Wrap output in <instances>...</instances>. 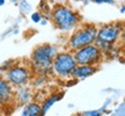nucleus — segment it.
I'll list each match as a JSON object with an SVG mask.
<instances>
[{"mask_svg":"<svg viewBox=\"0 0 125 116\" xmlns=\"http://www.w3.org/2000/svg\"><path fill=\"white\" fill-rule=\"evenodd\" d=\"M57 55V49L54 45L43 44L37 46L31 55V65L38 73L46 74L51 70L53 58Z\"/></svg>","mask_w":125,"mask_h":116,"instance_id":"1","label":"nucleus"},{"mask_svg":"<svg viewBox=\"0 0 125 116\" xmlns=\"http://www.w3.org/2000/svg\"><path fill=\"white\" fill-rule=\"evenodd\" d=\"M51 19L54 26L62 31L74 29L80 21V16L74 11L62 5H57L56 7H53L51 12Z\"/></svg>","mask_w":125,"mask_h":116,"instance_id":"2","label":"nucleus"},{"mask_svg":"<svg viewBox=\"0 0 125 116\" xmlns=\"http://www.w3.org/2000/svg\"><path fill=\"white\" fill-rule=\"evenodd\" d=\"M122 31H123V27L121 23L104 24L100 29H97L96 40L94 43L97 45L101 51H103V50L110 48L114 43H116L121 36Z\"/></svg>","mask_w":125,"mask_h":116,"instance_id":"3","label":"nucleus"},{"mask_svg":"<svg viewBox=\"0 0 125 116\" xmlns=\"http://www.w3.org/2000/svg\"><path fill=\"white\" fill-rule=\"evenodd\" d=\"M97 29L93 24H85L76 29L68 40V46L72 50H76L85 45L92 44L96 40Z\"/></svg>","mask_w":125,"mask_h":116,"instance_id":"4","label":"nucleus"},{"mask_svg":"<svg viewBox=\"0 0 125 116\" xmlns=\"http://www.w3.org/2000/svg\"><path fill=\"white\" fill-rule=\"evenodd\" d=\"M73 57L75 59L76 65H93L96 66L102 59V51L98 49L95 43L85 45L82 48L74 50Z\"/></svg>","mask_w":125,"mask_h":116,"instance_id":"5","label":"nucleus"},{"mask_svg":"<svg viewBox=\"0 0 125 116\" xmlns=\"http://www.w3.org/2000/svg\"><path fill=\"white\" fill-rule=\"evenodd\" d=\"M75 66L76 63L73 55L70 52H62V54H57L53 58L51 70L60 78H66L71 76V72Z\"/></svg>","mask_w":125,"mask_h":116,"instance_id":"6","label":"nucleus"},{"mask_svg":"<svg viewBox=\"0 0 125 116\" xmlns=\"http://www.w3.org/2000/svg\"><path fill=\"white\" fill-rule=\"evenodd\" d=\"M6 79L12 86L21 87L27 84L30 79V71L24 66H12L6 72Z\"/></svg>","mask_w":125,"mask_h":116,"instance_id":"7","label":"nucleus"},{"mask_svg":"<svg viewBox=\"0 0 125 116\" xmlns=\"http://www.w3.org/2000/svg\"><path fill=\"white\" fill-rule=\"evenodd\" d=\"M96 71V67L93 65H76L71 72V77L74 79H86L93 76Z\"/></svg>","mask_w":125,"mask_h":116,"instance_id":"8","label":"nucleus"},{"mask_svg":"<svg viewBox=\"0 0 125 116\" xmlns=\"http://www.w3.org/2000/svg\"><path fill=\"white\" fill-rule=\"evenodd\" d=\"M13 96V88L7 79L0 77V107L9 102Z\"/></svg>","mask_w":125,"mask_h":116,"instance_id":"9","label":"nucleus"},{"mask_svg":"<svg viewBox=\"0 0 125 116\" xmlns=\"http://www.w3.org/2000/svg\"><path fill=\"white\" fill-rule=\"evenodd\" d=\"M26 107L23 108L21 115L23 116H40L42 115V108L38 103L35 102H27Z\"/></svg>","mask_w":125,"mask_h":116,"instance_id":"10","label":"nucleus"},{"mask_svg":"<svg viewBox=\"0 0 125 116\" xmlns=\"http://www.w3.org/2000/svg\"><path fill=\"white\" fill-rule=\"evenodd\" d=\"M62 96H64V93H57V94L51 95L49 99H46L44 102H43V104L41 106V108H42V115H45L48 113V110L53 106L54 103L57 102V101H59V100H62Z\"/></svg>","mask_w":125,"mask_h":116,"instance_id":"11","label":"nucleus"},{"mask_svg":"<svg viewBox=\"0 0 125 116\" xmlns=\"http://www.w3.org/2000/svg\"><path fill=\"white\" fill-rule=\"evenodd\" d=\"M18 93H19V99H20V101H21L22 103H27V102H29V101H30L31 95H30L29 89L24 88L23 86H21V87H20V89L18 91Z\"/></svg>","mask_w":125,"mask_h":116,"instance_id":"12","label":"nucleus"},{"mask_svg":"<svg viewBox=\"0 0 125 116\" xmlns=\"http://www.w3.org/2000/svg\"><path fill=\"white\" fill-rule=\"evenodd\" d=\"M31 20H32V22H40L41 20H42V15H41V13H38V12L32 13L31 14Z\"/></svg>","mask_w":125,"mask_h":116,"instance_id":"13","label":"nucleus"},{"mask_svg":"<svg viewBox=\"0 0 125 116\" xmlns=\"http://www.w3.org/2000/svg\"><path fill=\"white\" fill-rule=\"evenodd\" d=\"M82 115H85V116H100V115H101V113L97 112V110H93V112H85V113H82Z\"/></svg>","mask_w":125,"mask_h":116,"instance_id":"14","label":"nucleus"},{"mask_svg":"<svg viewBox=\"0 0 125 116\" xmlns=\"http://www.w3.org/2000/svg\"><path fill=\"white\" fill-rule=\"evenodd\" d=\"M96 4H114V0H93Z\"/></svg>","mask_w":125,"mask_h":116,"instance_id":"15","label":"nucleus"},{"mask_svg":"<svg viewBox=\"0 0 125 116\" xmlns=\"http://www.w3.org/2000/svg\"><path fill=\"white\" fill-rule=\"evenodd\" d=\"M2 5H5V0H0V6H2Z\"/></svg>","mask_w":125,"mask_h":116,"instance_id":"16","label":"nucleus"},{"mask_svg":"<svg viewBox=\"0 0 125 116\" xmlns=\"http://www.w3.org/2000/svg\"><path fill=\"white\" fill-rule=\"evenodd\" d=\"M121 12H122V14H124V6H122V8H121Z\"/></svg>","mask_w":125,"mask_h":116,"instance_id":"17","label":"nucleus"}]
</instances>
